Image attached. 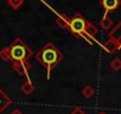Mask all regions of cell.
<instances>
[{
  "mask_svg": "<svg viewBox=\"0 0 121 114\" xmlns=\"http://www.w3.org/2000/svg\"><path fill=\"white\" fill-rule=\"evenodd\" d=\"M31 56L32 50L20 38H16L10 46L0 50V58L3 61H11L12 63L27 61Z\"/></svg>",
  "mask_w": 121,
  "mask_h": 114,
  "instance_id": "1",
  "label": "cell"
},
{
  "mask_svg": "<svg viewBox=\"0 0 121 114\" xmlns=\"http://www.w3.org/2000/svg\"><path fill=\"white\" fill-rule=\"evenodd\" d=\"M99 114H107V113H104V112H101V113H99Z\"/></svg>",
  "mask_w": 121,
  "mask_h": 114,
  "instance_id": "16",
  "label": "cell"
},
{
  "mask_svg": "<svg viewBox=\"0 0 121 114\" xmlns=\"http://www.w3.org/2000/svg\"><path fill=\"white\" fill-rule=\"evenodd\" d=\"M11 114H24V113H23L20 109H14V110H13Z\"/></svg>",
  "mask_w": 121,
  "mask_h": 114,
  "instance_id": "15",
  "label": "cell"
},
{
  "mask_svg": "<svg viewBox=\"0 0 121 114\" xmlns=\"http://www.w3.org/2000/svg\"><path fill=\"white\" fill-rule=\"evenodd\" d=\"M91 24L88 23L84 17H82V14L77 13L75 14L71 19H70V23H69V31L77 36V37H84V38H89V29H90Z\"/></svg>",
  "mask_w": 121,
  "mask_h": 114,
  "instance_id": "3",
  "label": "cell"
},
{
  "mask_svg": "<svg viewBox=\"0 0 121 114\" xmlns=\"http://www.w3.org/2000/svg\"><path fill=\"white\" fill-rule=\"evenodd\" d=\"M71 114H84V112H83V109H81V108H75V109L71 112Z\"/></svg>",
  "mask_w": 121,
  "mask_h": 114,
  "instance_id": "14",
  "label": "cell"
},
{
  "mask_svg": "<svg viewBox=\"0 0 121 114\" xmlns=\"http://www.w3.org/2000/svg\"><path fill=\"white\" fill-rule=\"evenodd\" d=\"M95 94V90H94V88L91 87V86H86L83 89H82V95L84 96V97H91L93 95Z\"/></svg>",
  "mask_w": 121,
  "mask_h": 114,
  "instance_id": "10",
  "label": "cell"
},
{
  "mask_svg": "<svg viewBox=\"0 0 121 114\" xmlns=\"http://www.w3.org/2000/svg\"><path fill=\"white\" fill-rule=\"evenodd\" d=\"M100 25H101L104 30H108V29L110 27V25H112V22H110L107 17H104V18H103V19L100 22Z\"/></svg>",
  "mask_w": 121,
  "mask_h": 114,
  "instance_id": "13",
  "label": "cell"
},
{
  "mask_svg": "<svg viewBox=\"0 0 121 114\" xmlns=\"http://www.w3.org/2000/svg\"><path fill=\"white\" fill-rule=\"evenodd\" d=\"M119 5H120V0H101V6L107 12H112L116 10Z\"/></svg>",
  "mask_w": 121,
  "mask_h": 114,
  "instance_id": "5",
  "label": "cell"
},
{
  "mask_svg": "<svg viewBox=\"0 0 121 114\" xmlns=\"http://www.w3.org/2000/svg\"><path fill=\"white\" fill-rule=\"evenodd\" d=\"M57 23L60 27H63V29H68L69 27V23H70V19L64 17V16H59L57 18Z\"/></svg>",
  "mask_w": 121,
  "mask_h": 114,
  "instance_id": "9",
  "label": "cell"
},
{
  "mask_svg": "<svg viewBox=\"0 0 121 114\" xmlns=\"http://www.w3.org/2000/svg\"><path fill=\"white\" fill-rule=\"evenodd\" d=\"M110 67H112L113 70L119 71V70L121 69V60H119V58H114V60L112 61V63H110Z\"/></svg>",
  "mask_w": 121,
  "mask_h": 114,
  "instance_id": "12",
  "label": "cell"
},
{
  "mask_svg": "<svg viewBox=\"0 0 121 114\" xmlns=\"http://www.w3.org/2000/svg\"><path fill=\"white\" fill-rule=\"evenodd\" d=\"M20 90H22L23 94H25V95H30V94L35 90V87H33V84L27 80V81H25V82L20 86Z\"/></svg>",
  "mask_w": 121,
  "mask_h": 114,
  "instance_id": "8",
  "label": "cell"
},
{
  "mask_svg": "<svg viewBox=\"0 0 121 114\" xmlns=\"http://www.w3.org/2000/svg\"><path fill=\"white\" fill-rule=\"evenodd\" d=\"M9 5L13 9V10H18L22 5H23V3H24V0H9Z\"/></svg>",
  "mask_w": 121,
  "mask_h": 114,
  "instance_id": "11",
  "label": "cell"
},
{
  "mask_svg": "<svg viewBox=\"0 0 121 114\" xmlns=\"http://www.w3.org/2000/svg\"><path fill=\"white\" fill-rule=\"evenodd\" d=\"M11 102H12L11 97H10L4 90L0 89V113H3V112L11 105Z\"/></svg>",
  "mask_w": 121,
  "mask_h": 114,
  "instance_id": "6",
  "label": "cell"
},
{
  "mask_svg": "<svg viewBox=\"0 0 121 114\" xmlns=\"http://www.w3.org/2000/svg\"><path fill=\"white\" fill-rule=\"evenodd\" d=\"M117 49H120V43L116 38H110L108 42L104 43V50H107L108 52H114Z\"/></svg>",
  "mask_w": 121,
  "mask_h": 114,
  "instance_id": "7",
  "label": "cell"
},
{
  "mask_svg": "<svg viewBox=\"0 0 121 114\" xmlns=\"http://www.w3.org/2000/svg\"><path fill=\"white\" fill-rule=\"evenodd\" d=\"M64 58L63 53L60 52L52 43H46L43 49L37 53L36 60L48 70V79L50 77L51 69L55 68L60 61Z\"/></svg>",
  "mask_w": 121,
  "mask_h": 114,
  "instance_id": "2",
  "label": "cell"
},
{
  "mask_svg": "<svg viewBox=\"0 0 121 114\" xmlns=\"http://www.w3.org/2000/svg\"><path fill=\"white\" fill-rule=\"evenodd\" d=\"M12 68L13 70L19 74V75H26L31 68L30 63L27 61H20V62H13L12 63Z\"/></svg>",
  "mask_w": 121,
  "mask_h": 114,
  "instance_id": "4",
  "label": "cell"
}]
</instances>
